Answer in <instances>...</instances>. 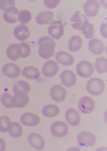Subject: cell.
I'll return each instance as SVG.
<instances>
[{
  "mask_svg": "<svg viewBox=\"0 0 107 151\" xmlns=\"http://www.w3.org/2000/svg\"><path fill=\"white\" fill-rule=\"evenodd\" d=\"M39 55L42 58L48 60L54 55L56 43L49 36H43L38 41Z\"/></svg>",
  "mask_w": 107,
  "mask_h": 151,
  "instance_id": "6da1fadb",
  "label": "cell"
},
{
  "mask_svg": "<svg viewBox=\"0 0 107 151\" xmlns=\"http://www.w3.org/2000/svg\"><path fill=\"white\" fill-rule=\"evenodd\" d=\"M86 89L90 94L99 96L105 91V83L103 80L99 78H92L87 83Z\"/></svg>",
  "mask_w": 107,
  "mask_h": 151,
  "instance_id": "7a4b0ae2",
  "label": "cell"
},
{
  "mask_svg": "<svg viewBox=\"0 0 107 151\" xmlns=\"http://www.w3.org/2000/svg\"><path fill=\"white\" fill-rule=\"evenodd\" d=\"M97 141L96 137L94 134L89 132L84 131L79 134L77 137V142L82 147H90L95 146Z\"/></svg>",
  "mask_w": 107,
  "mask_h": 151,
  "instance_id": "3957f363",
  "label": "cell"
},
{
  "mask_svg": "<svg viewBox=\"0 0 107 151\" xmlns=\"http://www.w3.org/2000/svg\"><path fill=\"white\" fill-rule=\"evenodd\" d=\"M65 32L64 26L61 21H54L48 27L49 35L55 40H59Z\"/></svg>",
  "mask_w": 107,
  "mask_h": 151,
  "instance_id": "277c9868",
  "label": "cell"
},
{
  "mask_svg": "<svg viewBox=\"0 0 107 151\" xmlns=\"http://www.w3.org/2000/svg\"><path fill=\"white\" fill-rule=\"evenodd\" d=\"M78 107L82 113L89 114L93 112L95 110V102L90 97L84 96L79 101Z\"/></svg>",
  "mask_w": 107,
  "mask_h": 151,
  "instance_id": "5b68a950",
  "label": "cell"
},
{
  "mask_svg": "<svg viewBox=\"0 0 107 151\" xmlns=\"http://www.w3.org/2000/svg\"><path fill=\"white\" fill-rule=\"evenodd\" d=\"M94 67L90 62L84 60L80 62L76 67L77 73L79 76L83 78H89L94 72Z\"/></svg>",
  "mask_w": 107,
  "mask_h": 151,
  "instance_id": "8992f818",
  "label": "cell"
},
{
  "mask_svg": "<svg viewBox=\"0 0 107 151\" xmlns=\"http://www.w3.org/2000/svg\"><path fill=\"white\" fill-rule=\"evenodd\" d=\"M50 131L54 137L62 138L65 137L68 134V126L63 122H56L51 125Z\"/></svg>",
  "mask_w": 107,
  "mask_h": 151,
  "instance_id": "52a82bcc",
  "label": "cell"
},
{
  "mask_svg": "<svg viewBox=\"0 0 107 151\" xmlns=\"http://www.w3.org/2000/svg\"><path fill=\"white\" fill-rule=\"evenodd\" d=\"M50 95L54 101L59 103L65 100L67 96V93L65 88L61 85H56L51 88Z\"/></svg>",
  "mask_w": 107,
  "mask_h": 151,
  "instance_id": "ba28073f",
  "label": "cell"
},
{
  "mask_svg": "<svg viewBox=\"0 0 107 151\" xmlns=\"http://www.w3.org/2000/svg\"><path fill=\"white\" fill-rule=\"evenodd\" d=\"M88 19L86 16L82 14L80 11H77L71 18V26L74 29L82 31Z\"/></svg>",
  "mask_w": 107,
  "mask_h": 151,
  "instance_id": "9c48e42d",
  "label": "cell"
},
{
  "mask_svg": "<svg viewBox=\"0 0 107 151\" xmlns=\"http://www.w3.org/2000/svg\"><path fill=\"white\" fill-rule=\"evenodd\" d=\"M59 70V64L53 60L47 61L42 68L43 74L46 77H53L58 73Z\"/></svg>",
  "mask_w": 107,
  "mask_h": 151,
  "instance_id": "30bf717a",
  "label": "cell"
},
{
  "mask_svg": "<svg viewBox=\"0 0 107 151\" xmlns=\"http://www.w3.org/2000/svg\"><path fill=\"white\" fill-rule=\"evenodd\" d=\"M100 8V4L98 1L89 0L86 2L84 5V12L88 17H92L97 15Z\"/></svg>",
  "mask_w": 107,
  "mask_h": 151,
  "instance_id": "8fae6325",
  "label": "cell"
},
{
  "mask_svg": "<svg viewBox=\"0 0 107 151\" xmlns=\"http://www.w3.org/2000/svg\"><path fill=\"white\" fill-rule=\"evenodd\" d=\"M20 67L14 63H8L4 65L2 68V72L6 77L14 79L18 77L21 74Z\"/></svg>",
  "mask_w": 107,
  "mask_h": 151,
  "instance_id": "7c38bea8",
  "label": "cell"
},
{
  "mask_svg": "<svg viewBox=\"0 0 107 151\" xmlns=\"http://www.w3.org/2000/svg\"><path fill=\"white\" fill-rule=\"evenodd\" d=\"M28 141L32 147L37 150L43 149L45 146V141L44 138L36 132L30 134L28 137Z\"/></svg>",
  "mask_w": 107,
  "mask_h": 151,
  "instance_id": "4fadbf2b",
  "label": "cell"
},
{
  "mask_svg": "<svg viewBox=\"0 0 107 151\" xmlns=\"http://www.w3.org/2000/svg\"><path fill=\"white\" fill-rule=\"evenodd\" d=\"M20 121L23 125L29 127H33L40 124V119L39 116L34 113L27 112L21 115Z\"/></svg>",
  "mask_w": 107,
  "mask_h": 151,
  "instance_id": "5bb4252c",
  "label": "cell"
},
{
  "mask_svg": "<svg viewBox=\"0 0 107 151\" xmlns=\"http://www.w3.org/2000/svg\"><path fill=\"white\" fill-rule=\"evenodd\" d=\"M62 84L67 87L71 88L77 83V76L72 70H65L60 75Z\"/></svg>",
  "mask_w": 107,
  "mask_h": 151,
  "instance_id": "9a60e30c",
  "label": "cell"
},
{
  "mask_svg": "<svg viewBox=\"0 0 107 151\" xmlns=\"http://www.w3.org/2000/svg\"><path fill=\"white\" fill-rule=\"evenodd\" d=\"M65 119L67 122L72 126L78 125L81 122L80 113L74 108H69L66 110Z\"/></svg>",
  "mask_w": 107,
  "mask_h": 151,
  "instance_id": "2e32d148",
  "label": "cell"
},
{
  "mask_svg": "<svg viewBox=\"0 0 107 151\" xmlns=\"http://www.w3.org/2000/svg\"><path fill=\"white\" fill-rule=\"evenodd\" d=\"M14 35L19 41H25L30 36V32L27 25L21 24L14 29Z\"/></svg>",
  "mask_w": 107,
  "mask_h": 151,
  "instance_id": "e0dca14e",
  "label": "cell"
},
{
  "mask_svg": "<svg viewBox=\"0 0 107 151\" xmlns=\"http://www.w3.org/2000/svg\"><path fill=\"white\" fill-rule=\"evenodd\" d=\"M57 62L64 66H71L74 63V58L72 55L65 51H59L56 54Z\"/></svg>",
  "mask_w": 107,
  "mask_h": 151,
  "instance_id": "ac0fdd59",
  "label": "cell"
},
{
  "mask_svg": "<svg viewBox=\"0 0 107 151\" xmlns=\"http://www.w3.org/2000/svg\"><path fill=\"white\" fill-rule=\"evenodd\" d=\"M7 55L10 60L12 61H17L21 58L22 52L20 45L19 44L13 43L9 45L7 47Z\"/></svg>",
  "mask_w": 107,
  "mask_h": 151,
  "instance_id": "d6986e66",
  "label": "cell"
},
{
  "mask_svg": "<svg viewBox=\"0 0 107 151\" xmlns=\"http://www.w3.org/2000/svg\"><path fill=\"white\" fill-rule=\"evenodd\" d=\"M89 49L93 54L96 55H102L105 50L104 43L98 39H92L88 43Z\"/></svg>",
  "mask_w": 107,
  "mask_h": 151,
  "instance_id": "ffe728a7",
  "label": "cell"
},
{
  "mask_svg": "<svg viewBox=\"0 0 107 151\" xmlns=\"http://www.w3.org/2000/svg\"><path fill=\"white\" fill-rule=\"evenodd\" d=\"M19 10L15 6L9 7L4 11L3 18L6 22L13 24L18 20Z\"/></svg>",
  "mask_w": 107,
  "mask_h": 151,
  "instance_id": "44dd1931",
  "label": "cell"
},
{
  "mask_svg": "<svg viewBox=\"0 0 107 151\" xmlns=\"http://www.w3.org/2000/svg\"><path fill=\"white\" fill-rule=\"evenodd\" d=\"M29 100L30 98L27 93H18L13 96V105L16 108H24L27 105Z\"/></svg>",
  "mask_w": 107,
  "mask_h": 151,
  "instance_id": "7402d4cb",
  "label": "cell"
},
{
  "mask_svg": "<svg viewBox=\"0 0 107 151\" xmlns=\"http://www.w3.org/2000/svg\"><path fill=\"white\" fill-rule=\"evenodd\" d=\"M22 75L26 79L37 80L40 77L41 73L37 68L29 66L24 68L22 72Z\"/></svg>",
  "mask_w": 107,
  "mask_h": 151,
  "instance_id": "603a6c76",
  "label": "cell"
},
{
  "mask_svg": "<svg viewBox=\"0 0 107 151\" xmlns=\"http://www.w3.org/2000/svg\"><path fill=\"white\" fill-rule=\"evenodd\" d=\"M54 13L51 11H44L38 14L36 18V21L40 25H47L53 20Z\"/></svg>",
  "mask_w": 107,
  "mask_h": 151,
  "instance_id": "cb8c5ba5",
  "label": "cell"
},
{
  "mask_svg": "<svg viewBox=\"0 0 107 151\" xmlns=\"http://www.w3.org/2000/svg\"><path fill=\"white\" fill-rule=\"evenodd\" d=\"M60 112L58 106L54 104H48L42 109V113L44 116L48 118H53L59 115Z\"/></svg>",
  "mask_w": 107,
  "mask_h": 151,
  "instance_id": "d4e9b609",
  "label": "cell"
},
{
  "mask_svg": "<svg viewBox=\"0 0 107 151\" xmlns=\"http://www.w3.org/2000/svg\"><path fill=\"white\" fill-rule=\"evenodd\" d=\"M82 44V38L79 35H74L69 41L68 48L70 52H76L81 48Z\"/></svg>",
  "mask_w": 107,
  "mask_h": 151,
  "instance_id": "484cf974",
  "label": "cell"
},
{
  "mask_svg": "<svg viewBox=\"0 0 107 151\" xmlns=\"http://www.w3.org/2000/svg\"><path fill=\"white\" fill-rule=\"evenodd\" d=\"M31 89V87L28 83L24 81H18L15 83L13 86L14 94L18 93H28Z\"/></svg>",
  "mask_w": 107,
  "mask_h": 151,
  "instance_id": "4316f807",
  "label": "cell"
},
{
  "mask_svg": "<svg viewBox=\"0 0 107 151\" xmlns=\"http://www.w3.org/2000/svg\"><path fill=\"white\" fill-rule=\"evenodd\" d=\"M9 134L14 138H19L23 134V129L20 124L16 122L11 123L8 129Z\"/></svg>",
  "mask_w": 107,
  "mask_h": 151,
  "instance_id": "83f0119b",
  "label": "cell"
},
{
  "mask_svg": "<svg viewBox=\"0 0 107 151\" xmlns=\"http://www.w3.org/2000/svg\"><path fill=\"white\" fill-rule=\"evenodd\" d=\"M96 70L99 74H103L107 72V58L104 57L98 58L95 64Z\"/></svg>",
  "mask_w": 107,
  "mask_h": 151,
  "instance_id": "f1b7e54d",
  "label": "cell"
},
{
  "mask_svg": "<svg viewBox=\"0 0 107 151\" xmlns=\"http://www.w3.org/2000/svg\"><path fill=\"white\" fill-rule=\"evenodd\" d=\"M81 31L87 39L93 38L95 34L94 26L93 24L91 23L88 20Z\"/></svg>",
  "mask_w": 107,
  "mask_h": 151,
  "instance_id": "f546056e",
  "label": "cell"
},
{
  "mask_svg": "<svg viewBox=\"0 0 107 151\" xmlns=\"http://www.w3.org/2000/svg\"><path fill=\"white\" fill-rule=\"evenodd\" d=\"M1 101L2 105L6 108L12 109L14 107L13 101V96L9 93H4L1 96L0 98Z\"/></svg>",
  "mask_w": 107,
  "mask_h": 151,
  "instance_id": "4dcf8cb0",
  "label": "cell"
},
{
  "mask_svg": "<svg viewBox=\"0 0 107 151\" xmlns=\"http://www.w3.org/2000/svg\"><path fill=\"white\" fill-rule=\"evenodd\" d=\"M32 19V14L29 11L22 10L19 13L18 20L22 24H26L29 22Z\"/></svg>",
  "mask_w": 107,
  "mask_h": 151,
  "instance_id": "1f68e13d",
  "label": "cell"
},
{
  "mask_svg": "<svg viewBox=\"0 0 107 151\" xmlns=\"http://www.w3.org/2000/svg\"><path fill=\"white\" fill-rule=\"evenodd\" d=\"M11 120L7 116H3L0 117V132H6L8 131Z\"/></svg>",
  "mask_w": 107,
  "mask_h": 151,
  "instance_id": "d6a6232c",
  "label": "cell"
},
{
  "mask_svg": "<svg viewBox=\"0 0 107 151\" xmlns=\"http://www.w3.org/2000/svg\"><path fill=\"white\" fill-rule=\"evenodd\" d=\"M19 45H20L22 52L21 58H26L29 57L31 52V48L30 45L26 42H22Z\"/></svg>",
  "mask_w": 107,
  "mask_h": 151,
  "instance_id": "836d02e7",
  "label": "cell"
},
{
  "mask_svg": "<svg viewBox=\"0 0 107 151\" xmlns=\"http://www.w3.org/2000/svg\"><path fill=\"white\" fill-rule=\"evenodd\" d=\"M15 1L14 0H1L0 1V9L5 11L9 7L15 6Z\"/></svg>",
  "mask_w": 107,
  "mask_h": 151,
  "instance_id": "e575fe53",
  "label": "cell"
},
{
  "mask_svg": "<svg viewBox=\"0 0 107 151\" xmlns=\"http://www.w3.org/2000/svg\"><path fill=\"white\" fill-rule=\"evenodd\" d=\"M61 1H44L45 5L49 9H54L57 7L58 4L60 3Z\"/></svg>",
  "mask_w": 107,
  "mask_h": 151,
  "instance_id": "d590c367",
  "label": "cell"
},
{
  "mask_svg": "<svg viewBox=\"0 0 107 151\" xmlns=\"http://www.w3.org/2000/svg\"><path fill=\"white\" fill-rule=\"evenodd\" d=\"M106 27H107L106 24L105 23H104L102 24V26H101V34H102V35H103L105 38H107V36H106V34H107L106 33V31H107Z\"/></svg>",
  "mask_w": 107,
  "mask_h": 151,
  "instance_id": "8d00e7d4",
  "label": "cell"
},
{
  "mask_svg": "<svg viewBox=\"0 0 107 151\" xmlns=\"http://www.w3.org/2000/svg\"><path fill=\"white\" fill-rule=\"evenodd\" d=\"M6 149V142L2 138L0 137V151H5Z\"/></svg>",
  "mask_w": 107,
  "mask_h": 151,
  "instance_id": "74e56055",
  "label": "cell"
},
{
  "mask_svg": "<svg viewBox=\"0 0 107 151\" xmlns=\"http://www.w3.org/2000/svg\"><path fill=\"white\" fill-rule=\"evenodd\" d=\"M0 19H1V18H0Z\"/></svg>",
  "mask_w": 107,
  "mask_h": 151,
  "instance_id": "f35d334b",
  "label": "cell"
}]
</instances>
